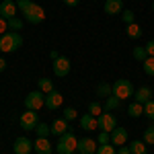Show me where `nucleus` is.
<instances>
[{"label": "nucleus", "mask_w": 154, "mask_h": 154, "mask_svg": "<svg viewBox=\"0 0 154 154\" xmlns=\"http://www.w3.org/2000/svg\"><path fill=\"white\" fill-rule=\"evenodd\" d=\"M88 113H91V115H95V117H99V115L103 113V105H101V103H97V101L88 103Z\"/></svg>", "instance_id": "obj_29"}, {"label": "nucleus", "mask_w": 154, "mask_h": 154, "mask_svg": "<svg viewBox=\"0 0 154 154\" xmlns=\"http://www.w3.org/2000/svg\"><path fill=\"white\" fill-rule=\"evenodd\" d=\"M62 117L66 119V121H74V119L78 117V113H76V109H74V107H66V109H64V115H62Z\"/></svg>", "instance_id": "obj_32"}, {"label": "nucleus", "mask_w": 154, "mask_h": 154, "mask_svg": "<svg viewBox=\"0 0 154 154\" xmlns=\"http://www.w3.org/2000/svg\"><path fill=\"white\" fill-rule=\"evenodd\" d=\"M80 128L86 131H93V130H99V117L91 115V113H84L80 117Z\"/></svg>", "instance_id": "obj_14"}, {"label": "nucleus", "mask_w": 154, "mask_h": 154, "mask_svg": "<svg viewBox=\"0 0 154 154\" xmlns=\"http://www.w3.org/2000/svg\"><path fill=\"white\" fill-rule=\"evenodd\" d=\"M142 66H144V72H146L148 76H154V58L152 56H148V58L144 60Z\"/></svg>", "instance_id": "obj_27"}, {"label": "nucleus", "mask_w": 154, "mask_h": 154, "mask_svg": "<svg viewBox=\"0 0 154 154\" xmlns=\"http://www.w3.org/2000/svg\"><path fill=\"white\" fill-rule=\"evenodd\" d=\"M125 33H128V37H131V39H140V37H142V27L138 23H131V25H128Z\"/></svg>", "instance_id": "obj_24"}, {"label": "nucleus", "mask_w": 154, "mask_h": 154, "mask_svg": "<svg viewBox=\"0 0 154 154\" xmlns=\"http://www.w3.org/2000/svg\"><path fill=\"white\" fill-rule=\"evenodd\" d=\"M21 45H23V37L19 31H6L0 37V51H4V54H12Z\"/></svg>", "instance_id": "obj_2"}, {"label": "nucleus", "mask_w": 154, "mask_h": 154, "mask_svg": "<svg viewBox=\"0 0 154 154\" xmlns=\"http://www.w3.org/2000/svg\"><path fill=\"white\" fill-rule=\"evenodd\" d=\"M115 128H117V117H115L113 113H109V111H103V113L99 115V130L111 134Z\"/></svg>", "instance_id": "obj_7"}, {"label": "nucleus", "mask_w": 154, "mask_h": 154, "mask_svg": "<svg viewBox=\"0 0 154 154\" xmlns=\"http://www.w3.org/2000/svg\"><path fill=\"white\" fill-rule=\"evenodd\" d=\"M134 93H136V88H134L131 80H128V78H119V80L113 82V95L117 97L119 101H125V99L134 97Z\"/></svg>", "instance_id": "obj_4"}, {"label": "nucleus", "mask_w": 154, "mask_h": 154, "mask_svg": "<svg viewBox=\"0 0 154 154\" xmlns=\"http://www.w3.org/2000/svg\"><path fill=\"white\" fill-rule=\"evenodd\" d=\"M33 150L37 154H51L54 152V146L49 144L48 138H37L35 142H33Z\"/></svg>", "instance_id": "obj_15"}, {"label": "nucleus", "mask_w": 154, "mask_h": 154, "mask_svg": "<svg viewBox=\"0 0 154 154\" xmlns=\"http://www.w3.org/2000/svg\"><path fill=\"white\" fill-rule=\"evenodd\" d=\"M144 115L150 121H154V99H150L148 103H144Z\"/></svg>", "instance_id": "obj_28"}, {"label": "nucleus", "mask_w": 154, "mask_h": 154, "mask_svg": "<svg viewBox=\"0 0 154 154\" xmlns=\"http://www.w3.org/2000/svg\"><path fill=\"white\" fill-rule=\"evenodd\" d=\"M119 105H121V101H119L117 97H115V95H109L105 99V107H103V111H115Z\"/></svg>", "instance_id": "obj_23"}, {"label": "nucleus", "mask_w": 154, "mask_h": 154, "mask_svg": "<svg viewBox=\"0 0 154 154\" xmlns=\"http://www.w3.org/2000/svg\"><path fill=\"white\" fill-rule=\"evenodd\" d=\"M150 99H152V88H150V86H140V88L134 93V101H136V103H142L144 105V103H148Z\"/></svg>", "instance_id": "obj_17"}, {"label": "nucleus", "mask_w": 154, "mask_h": 154, "mask_svg": "<svg viewBox=\"0 0 154 154\" xmlns=\"http://www.w3.org/2000/svg\"><path fill=\"white\" fill-rule=\"evenodd\" d=\"M105 12L115 17L123 12V0H105Z\"/></svg>", "instance_id": "obj_16"}, {"label": "nucleus", "mask_w": 154, "mask_h": 154, "mask_svg": "<svg viewBox=\"0 0 154 154\" xmlns=\"http://www.w3.org/2000/svg\"><path fill=\"white\" fill-rule=\"evenodd\" d=\"M97 148H99V142H97V140H93V138H82V140H78L76 152H80V154H95Z\"/></svg>", "instance_id": "obj_9"}, {"label": "nucleus", "mask_w": 154, "mask_h": 154, "mask_svg": "<svg viewBox=\"0 0 154 154\" xmlns=\"http://www.w3.org/2000/svg\"><path fill=\"white\" fill-rule=\"evenodd\" d=\"M78 2H80V0H64L66 6H78Z\"/></svg>", "instance_id": "obj_39"}, {"label": "nucleus", "mask_w": 154, "mask_h": 154, "mask_svg": "<svg viewBox=\"0 0 154 154\" xmlns=\"http://www.w3.org/2000/svg\"><path fill=\"white\" fill-rule=\"evenodd\" d=\"M51 68H54V74L60 76V78H64V76H68L72 70V64L70 60L66 58V56H60V58L54 60V64H51Z\"/></svg>", "instance_id": "obj_6"}, {"label": "nucleus", "mask_w": 154, "mask_h": 154, "mask_svg": "<svg viewBox=\"0 0 154 154\" xmlns=\"http://www.w3.org/2000/svg\"><path fill=\"white\" fill-rule=\"evenodd\" d=\"M76 146H78V138L68 130L64 136H60L58 144H56V152L58 154H74L76 152Z\"/></svg>", "instance_id": "obj_3"}, {"label": "nucleus", "mask_w": 154, "mask_h": 154, "mask_svg": "<svg viewBox=\"0 0 154 154\" xmlns=\"http://www.w3.org/2000/svg\"><path fill=\"white\" fill-rule=\"evenodd\" d=\"M4 70H6V60L0 58V72H4Z\"/></svg>", "instance_id": "obj_40"}, {"label": "nucleus", "mask_w": 154, "mask_h": 154, "mask_svg": "<svg viewBox=\"0 0 154 154\" xmlns=\"http://www.w3.org/2000/svg\"><path fill=\"white\" fill-rule=\"evenodd\" d=\"M128 115H130V117H140V115H144V105L142 103H136V101H134V103H131L130 107H128Z\"/></svg>", "instance_id": "obj_22"}, {"label": "nucleus", "mask_w": 154, "mask_h": 154, "mask_svg": "<svg viewBox=\"0 0 154 154\" xmlns=\"http://www.w3.org/2000/svg\"><path fill=\"white\" fill-rule=\"evenodd\" d=\"M68 123H70V121H66L64 117L54 119V123L49 125V128H51V134H54V136H58V138H60V136H64V134L68 131Z\"/></svg>", "instance_id": "obj_18"}, {"label": "nucleus", "mask_w": 154, "mask_h": 154, "mask_svg": "<svg viewBox=\"0 0 154 154\" xmlns=\"http://www.w3.org/2000/svg\"><path fill=\"white\" fill-rule=\"evenodd\" d=\"M6 29H8V21L0 17V37H2L4 33H6Z\"/></svg>", "instance_id": "obj_36"}, {"label": "nucleus", "mask_w": 154, "mask_h": 154, "mask_svg": "<svg viewBox=\"0 0 154 154\" xmlns=\"http://www.w3.org/2000/svg\"><path fill=\"white\" fill-rule=\"evenodd\" d=\"M17 11H19V8H17V2H14V0H2V2H0V17H2V19L8 21L12 17H17Z\"/></svg>", "instance_id": "obj_11"}, {"label": "nucleus", "mask_w": 154, "mask_h": 154, "mask_svg": "<svg viewBox=\"0 0 154 154\" xmlns=\"http://www.w3.org/2000/svg\"><path fill=\"white\" fill-rule=\"evenodd\" d=\"M128 138H130V134H128V130L125 128H115V130L111 131V144L113 146H123V144H128Z\"/></svg>", "instance_id": "obj_12"}, {"label": "nucleus", "mask_w": 154, "mask_h": 154, "mask_svg": "<svg viewBox=\"0 0 154 154\" xmlns=\"http://www.w3.org/2000/svg\"><path fill=\"white\" fill-rule=\"evenodd\" d=\"M131 154H148V144L144 140H134V142L128 146Z\"/></svg>", "instance_id": "obj_19"}, {"label": "nucleus", "mask_w": 154, "mask_h": 154, "mask_svg": "<svg viewBox=\"0 0 154 154\" xmlns=\"http://www.w3.org/2000/svg\"><path fill=\"white\" fill-rule=\"evenodd\" d=\"M152 12H154V2H152Z\"/></svg>", "instance_id": "obj_42"}, {"label": "nucleus", "mask_w": 154, "mask_h": 154, "mask_svg": "<svg viewBox=\"0 0 154 154\" xmlns=\"http://www.w3.org/2000/svg\"><path fill=\"white\" fill-rule=\"evenodd\" d=\"M49 58L56 60V58H60V54H58V51H49Z\"/></svg>", "instance_id": "obj_41"}, {"label": "nucleus", "mask_w": 154, "mask_h": 154, "mask_svg": "<svg viewBox=\"0 0 154 154\" xmlns=\"http://www.w3.org/2000/svg\"><path fill=\"white\" fill-rule=\"evenodd\" d=\"M14 2H17V8L23 12V19L27 23L39 25V23L45 21V11H43L39 4L31 2V0H14Z\"/></svg>", "instance_id": "obj_1"}, {"label": "nucleus", "mask_w": 154, "mask_h": 154, "mask_svg": "<svg viewBox=\"0 0 154 154\" xmlns=\"http://www.w3.org/2000/svg\"><path fill=\"white\" fill-rule=\"evenodd\" d=\"M146 144H154V125H150V128H146L144 130V138H142Z\"/></svg>", "instance_id": "obj_33"}, {"label": "nucleus", "mask_w": 154, "mask_h": 154, "mask_svg": "<svg viewBox=\"0 0 154 154\" xmlns=\"http://www.w3.org/2000/svg\"><path fill=\"white\" fill-rule=\"evenodd\" d=\"M12 150H14V154H29L33 150V142L29 138H17L12 144Z\"/></svg>", "instance_id": "obj_13"}, {"label": "nucleus", "mask_w": 154, "mask_h": 154, "mask_svg": "<svg viewBox=\"0 0 154 154\" xmlns=\"http://www.w3.org/2000/svg\"><path fill=\"white\" fill-rule=\"evenodd\" d=\"M109 95H113V84H109V82H99L97 84V97L107 99Z\"/></svg>", "instance_id": "obj_20"}, {"label": "nucleus", "mask_w": 154, "mask_h": 154, "mask_svg": "<svg viewBox=\"0 0 154 154\" xmlns=\"http://www.w3.org/2000/svg\"><path fill=\"white\" fill-rule=\"evenodd\" d=\"M131 56H134V58L138 60V62H144V60L148 58V51H146V48H134Z\"/></svg>", "instance_id": "obj_30"}, {"label": "nucleus", "mask_w": 154, "mask_h": 154, "mask_svg": "<svg viewBox=\"0 0 154 154\" xmlns=\"http://www.w3.org/2000/svg\"><path fill=\"white\" fill-rule=\"evenodd\" d=\"M39 125V117H37V111H25L21 115V128L23 130H35Z\"/></svg>", "instance_id": "obj_10"}, {"label": "nucleus", "mask_w": 154, "mask_h": 154, "mask_svg": "<svg viewBox=\"0 0 154 154\" xmlns=\"http://www.w3.org/2000/svg\"><path fill=\"white\" fill-rule=\"evenodd\" d=\"M97 142L99 144H111V134L109 131H101L99 138H97Z\"/></svg>", "instance_id": "obj_35"}, {"label": "nucleus", "mask_w": 154, "mask_h": 154, "mask_svg": "<svg viewBox=\"0 0 154 154\" xmlns=\"http://www.w3.org/2000/svg\"><path fill=\"white\" fill-rule=\"evenodd\" d=\"M95 154H117V148L113 144H99Z\"/></svg>", "instance_id": "obj_26"}, {"label": "nucleus", "mask_w": 154, "mask_h": 154, "mask_svg": "<svg viewBox=\"0 0 154 154\" xmlns=\"http://www.w3.org/2000/svg\"><path fill=\"white\" fill-rule=\"evenodd\" d=\"M117 154H131V152H130V148H128V146H119Z\"/></svg>", "instance_id": "obj_38"}, {"label": "nucleus", "mask_w": 154, "mask_h": 154, "mask_svg": "<svg viewBox=\"0 0 154 154\" xmlns=\"http://www.w3.org/2000/svg\"><path fill=\"white\" fill-rule=\"evenodd\" d=\"M35 134H37V138H49V134H51V128H49L48 123L39 121V125L35 128Z\"/></svg>", "instance_id": "obj_25"}, {"label": "nucleus", "mask_w": 154, "mask_h": 154, "mask_svg": "<svg viewBox=\"0 0 154 154\" xmlns=\"http://www.w3.org/2000/svg\"><path fill=\"white\" fill-rule=\"evenodd\" d=\"M8 29H11V31H19V29H23V21H21L19 17L8 19Z\"/></svg>", "instance_id": "obj_31"}, {"label": "nucleus", "mask_w": 154, "mask_h": 154, "mask_svg": "<svg viewBox=\"0 0 154 154\" xmlns=\"http://www.w3.org/2000/svg\"><path fill=\"white\" fill-rule=\"evenodd\" d=\"M121 19H123V23H125V25L136 23V17H134V12H131V11H123V12H121Z\"/></svg>", "instance_id": "obj_34"}, {"label": "nucleus", "mask_w": 154, "mask_h": 154, "mask_svg": "<svg viewBox=\"0 0 154 154\" xmlns=\"http://www.w3.org/2000/svg\"><path fill=\"white\" fill-rule=\"evenodd\" d=\"M62 103H64V95L60 93V91H51V93H48L45 95V107H48L49 111H56V109H60L62 107Z\"/></svg>", "instance_id": "obj_8"}, {"label": "nucleus", "mask_w": 154, "mask_h": 154, "mask_svg": "<svg viewBox=\"0 0 154 154\" xmlns=\"http://www.w3.org/2000/svg\"><path fill=\"white\" fill-rule=\"evenodd\" d=\"M37 88L43 93V95H48L54 91V82H51V78H37Z\"/></svg>", "instance_id": "obj_21"}, {"label": "nucleus", "mask_w": 154, "mask_h": 154, "mask_svg": "<svg viewBox=\"0 0 154 154\" xmlns=\"http://www.w3.org/2000/svg\"><path fill=\"white\" fill-rule=\"evenodd\" d=\"M41 107H45V95L39 88L25 97V109L27 111H39Z\"/></svg>", "instance_id": "obj_5"}, {"label": "nucleus", "mask_w": 154, "mask_h": 154, "mask_svg": "<svg viewBox=\"0 0 154 154\" xmlns=\"http://www.w3.org/2000/svg\"><path fill=\"white\" fill-rule=\"evenodd\" d=\"M146 51H148V56H152V58H154V39L146 43Z\"/></svg>", "instance_id": "obj_37"}]
</instances>
